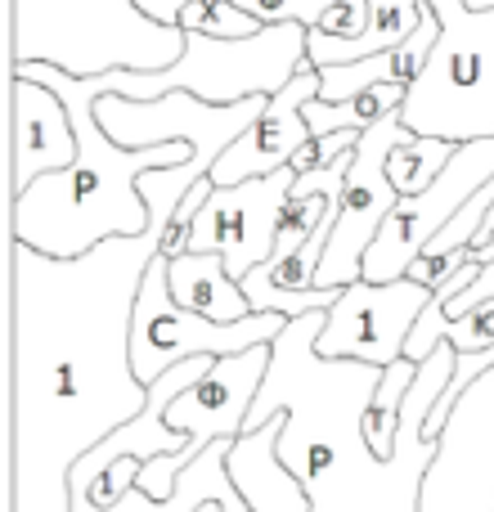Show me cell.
Listing matches in <instances>:
<instances>
[{
	"mask_svg": "<svg viewBox=\"0 0 494 512\" xmlns=\"http://www.w3.org/2000/svg\"><path fill=\"white\" fill-rule=\"evenodd\" d=\"M14 72L59 90L81 140L72 167L36 176L23 194H14V239L45 256H59V261H77L104 239H135L149 230L153 212L140 194V176L149 167L189 162L194 144H117L95 117V99L108 95L104 72L77 77L45 59H23L14 63Z\"/></svg>",
	"mask_w": 494,
	"mask_h": 512,
	"instance_id": "6da1fadb",
	"label": "cell"
},
{
	"mask_svg": "<svg viewBox=\"0 0 494 512\" xmlns=\"http://www.w3.org/2000/svg\"><path fill=\"white\" fill-rule=\"evenodd\" d=\"M306 23H265L256 36L185 32V54L167 68H108L113 95L158 99L167 90H194L212 104H234L247 95H274L306 63Z\"/></svg>",
	"mask_w": 494,
	"mask_h": 512,
	"instance_id": "7a4b0ae2",
	"label": "cell"
},
{
	"mask_svg": "<svg viewBox=\"0 0 494 512\" xmlns=\"http://www.w3.org/2000/svg\"><path fill=\"white\" fill-rule=\"evenodd\" d=\"M432 9L441 14V36L409 86L400 117L414 135H441L454 144L494 135V5L432 0Z\"/></svg>",
	"mask_w": 494,
	"mask_h": 512,
	"instance_id": "3957f363",
	"label": "cell"
},
{
	"mask_svg": "<svg viewBox=\"0 0 494 512\" xmlns=\"http://www.w3.org/2000/svg\"><path fill=\"white\" fill-rule=\"evenodd\" d=\"M274 342H256L247 351L221 355L203 378H194L176 400L167 405V423L189 436L180 454H153L144 459L135 486L149 499H171L180 490V477L194 459H203L216 441H239L247 432L252 400L261 396V382L270 378Z\"/></svg>",
	"mask_w": 494,
	"mask_h": 512,
	"instance_id": "277c9868",
	"label": "cell"
},
{
	"mask_svg": "<svg viewBox=\"0 0 494 512\" xmlns=\"http://www.w3.org/2000/svg\"><path fill=\"white\" fill-rule=\"evenodd\" d=\"M288 315L283 310H252V315L221 324L207 319L198 310H189L185 301H176L167 283V256H153L149 270L140 279L135 292V310H131V369L135 378L149 387L153 378L171 369V364L189 360V355H234L247 351L256 342H274L283 333Z\"/></svg>",
	"mask_w": 494,
	"mask_h": 512,
	"instance_id": "5b68a950",
	"label": "cell"
},
{
	"mask_svg": "<svg viewBox=\"0 0 494 512\" xmlns=\"http://www.w3.org/2000/svg\"><path fill=\"white\" fill-rule=\"evenodd\" d=\"M405 135L414 131L405 126L400 113H387L360 135L342 180V198H337V225L328 234L324 261H319V288H346V283L364 279V252L378 239L387 212L400 203L396 185L387 176V158Z\"/></svg>",
	"mask_w": 494,
	"mask_h": 512,
	"instance_id": "8992f818",
	"label": "cell"
},
{
	"mask_svg": "<svg viewBox=\"0 0 494 512\" xmlns=\"http://www.w3.org/2000/svg\"><path fill=\"white\" fill-rule=\"evenodd\" d=\"M432 283L400 274V279H355L328 306L324 328L315 333V360H360L387 369L405 355L423 306L432 301Z\"/></svg>",
	"mask_w": 494,
	"mask_h": 512,
	"instance_id": "52a82bcc",
	"label": "cell"
},
{
	"mask_svg": "<svg viewBox=\"0 0 494 512\" xmlns=\"http://www.w3.org/2000/svg\"><path fill=\"white\" fill-rule=\"evenodd\" d=\"M494 176V135L481 140H463L454 149V158L445 162V171L414 198H400L387 212L378 239L364 252V279H400L409 274V265L418 261V252L459 216V207L477 194L481 185Z\"/></svg>",
	"mask_w": 494,
	"mask_h": 512,
	"instance_id": "ba28073f",
	"label": "cell"
},
{
	"mask_svg": "<svg viewBox=\"0 0 494 512\" xmlns=\"http://www.w3.org/2000/svg\"><path fill=\"white\" fill-rule=\"evenodd\" d=\"M297 185V167H279L270 176H252L239 185H216L194 216L189 252H221L234 279L252 274L261 261L274 256L279 212Z\"/></svg>",
	"mask_w": 494,
	"mask_h": 512,
	"instance_id": "9c48e42d",
	"label": "cell"
},
{
	"mask_svg": "<svg viewBox=\"0 0 494 512\" xmlns=\"http://www.w3.org/2000/svg\"><path fill=\"white\" fill-rule=\"evenodd\" d=\"M319 86H324V81H319V68L306 54V63L297 68V77H292L283 90H274L270 104L261 108V117H256L239 140L216 158V167H212L216 185H239V180L270 176V171L288 167L292 153L315 135L310 122H306V99H315Z\"/></svg>",
	"mask_w": 494,
	"mask_h": 512,
	"instance_id": "30bf717a",
	"label": "cell"
},
{
	"mask_svg": "<svg viewBox=\"0 0 494 512\" xmlns=\"http://www.w3.org/2000/svg\"><path fill=\"white\" fill-rule=\"evenodd\" d=\"M81 153L77 126L54 86L14 72V194H23L36 176L72 167Z\"/></svg>",
	"mask_w": 494,
	"mask_h": 512,
	"instance_id": "8fae6325",
	"label": "cell"
},
{
	"mask_svg": "<svg viewBox=\"0 0 494 512\" xmlns=\"http://www.w3.org/2000/svg\"><path fill=\"white\" fill-rule=\"evenodd\" d=\"M436 36H441V14L432 9V0H423V23L414 27V36H405V41L391 45V50L319 68V81H324V86H319V99H351L369 86H382V81L414 86V77L427 68V54H432Z\"/></svg>",
	"mask_w": 494,
	"mask_h": 512,
	"instance_id": "7c38bea8",
	"label": "cell"
},
{
	"mask_svg": "<svg viewBox=\"0 0 494 512\" xmlns=\"http://www.w3.org/2000/svg\"><path fill=\"white\" fill-rule=\"evenodd\" d=\"M167 283L176 292V301H185L189 310H198L207 319H221V324H234V319L256 310L243 292V279H234L221 252L167 256Z\"/></svg>",
	"mask_w": 494,
	"mask_h": 512,
	"instance_id": "4fadbf2b",
	"label": "cell"
},
{
	"mask_svg": "<svg viewBox=\"0 0 494 512\" xmlns=\"http://www.w3.org/2000/svg\"><path fill=\"white\" fill-rule=\"evenodd\" d=\"M423 23V0H369V23H364L360 36H328L310 27L306 36V54L315 68H328V63H351L364 59V54H378L400 45L405 36H414V27Z\"/></svg>",
	"mask_w": 494,
	"mask_h": 512,
	"instance_id": "5bb4252c",
	"label": "cell"
},
{
	"mask_svg": "<svg viewBox=\"0 0 494 512\" xmlns=\"http://www.w3.org/2000/svg\"><path fill=\"white\" fill-rule=\"evenodd\" d=\"M418 364L423 360H409V355L391 360L378 378V391L369 396V405H364V414H360V432L378 459H391L400 445V409H405V396L418 378Z\"/></svg>",
	"mask_w": 494,
	"mask_h": 512,
	"instance_id": "9a60e30c",
	"label": "cell"
},
{
	"mask_svg": "<svg viewBox=\"0 0 494 512\" xmlns=\"http://www.w3.org/2000/svg\"><path fill=\"white\" fill-rule=\"evenodd\" d=\"M454 149H459V144L441 140V135H405L387 158V176H391V185H396V194L400 198L423 194L445 171V162L454 158Z\"/></svg>",
	"mask_w": 494,
	"mask_h": 512,
	"instance_id": "2e32d148",
	"label": "cell"
},
{
	"mask_svg": "<svg viewBox=\"0 0 494 512\" xmlns=\"http://www.w3.org/2000/svg\"><path fill=\"white\" fill-rule=\"evenodd\" d=\"M185 32H207V36H256L261 32V18L247 14L234 0H189L185 14H180Z\"/></svg>",
	"mask_w": 494,
	"mask_h": 512,
	"instance_id": "e0dca14e",
	"label": "cell"
},
{
	"mask_svg": "<svg viewBox=\"0 0 494 512\" xmlns=\"http://www.w3.org/2000/svg\"><path fill=\"white\" fill-rule=\"evenodd\" d=\"M140 468H144V454H122V459H113L108 468H99L95 477L68 481V499H86L90 508H113L117 499L135 486Z\"/></svg>",
	"mask_w": 494,
	"mask_h": 512,
	"instance_id": "ac0fdd59",
	"label": "cell"
},
{
	"mask_svg": "<svg viewBox=\"0 0 494 512\" xmlns=\"http://www.w3.org/2000/svg\"><path fill=\"white\" fill-rule=\"evenodd\" d=\"M243 5L247 14H256L261 23H306V27H319L324 14L337 5V0H234Z\"/></svg>",
	"mask_w": 494,
	"mask_h": 512,
	"instance_id": "d6986e66",
	"label": "cell"
},
{
	"mask_svg": "<svg viewBox=\"0 0 494 512\" xmlns=\"http://www.w3.org/2000/svg\"><path fill=\"white\" fill-rule=\"evenodd\" d=\"M360 135H364V131H324V135H310V140L301 144L297 153H292V167H297V171H319V167H328V162L346 158V153L360 144Z\"/></svg>",
	"mask_w": 494,
	"mask_h": 512,
	"instance_id": "ffe728a7",
	"label": "cell"
},
{
	"mask_svg": "<svg viewBox=\"0 0 494 512\" xmlns=\"http://www.w3.org/2000/svg\"><path fill=\"white\" fill-rule=\"evenodd\" d=\"M364 23H369V0H337L333 9L324 14V23L315 32H328V36H360Z\"/></svg>",
	"mask_w": 494,
	"mask_h": 512,
	"instance_id": "44dd1931",
	"label": "cell"
},
{
	"mask_svg": "<svg viewBox=\"0 0 494 512\" xmlns=\"http://www.w3.org/2000/svg\"><path fill=\"white\" fill-rule=\"evenodd\" d=\"M135 9H140L144 18H153V23H167V27H180V14H185L189 0H131Z\"/></svg>",
	"mask_w": 494,
	"mask_h": 512,
	"instance_id": "7402d4cb",
	"label": "cell"
},
{
	"mask_svg": "<svg viewBox=\"0 0 494 512\" xmlns=\"http://www.w3.org/2000/svg\"><path fill=\"white\" fill-rule=\"evenodd\" d=\"M194 512H230V508H225V499H207V504H198Z\"/></svg>",
	"mask_w": 494,
	"mask_h": 512,
	"instance_id": "603a6c76",
	"label": "cell"
}]
</instances>
